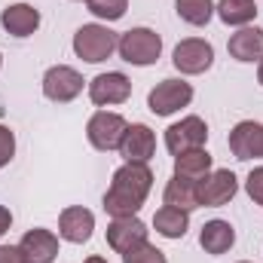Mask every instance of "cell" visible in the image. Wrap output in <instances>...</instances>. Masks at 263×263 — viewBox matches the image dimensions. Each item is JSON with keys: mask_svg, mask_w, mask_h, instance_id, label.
Listing matches in <instances>:
<instances>
[{"mask_svg": "<svg viewBox=\"0 0 263 263\" xmlns=\"http://www.w3.org/2000/svg\"><path fill=\"white\" fill-rule=\"evenodd\" d=\"M239 193V178L230 168H211L199 181V208H220Z\"/></svg>", "mask_w": 263, "mask_h": 263, "instance_id": "obj_9", "label": "cell"}, {"mask_svg": "<svg viewBox=\"0 0 263 263\" xmlns=\"http://www.w3.org/2000/svg\"><path fill=\"white\" fill-rule=\"evenodd\" d=\"M153 187V172L144 162H123L114 178L110 187L104 193V211L110 217H132L141 211V205L150 196Z\"/></svg>", "mask_w": 263, "mask_h": 263, "instance_id": "obj_1", "label": "cell"}, {"mask_svg": "<svg viewBox=\"0 0 263 263\" xmlns=\"http://www.w3.org/2000/svg\"><path fill=\"white\" fill-rule=\"evenodd\" d=\"M0 25H3L6 34L25 40V37L37 34V28H40V12H37L31 3H12V6H6V9L0 12Z\"/></svg>", "mask_w": 263, "mask_h": 263, "instance_id": "obj_15", "label": "cell"}, {"mask_svg": "<svg viewBox=\"0 0 263 263\" xmlns=\"http://www.w3.org/2000/svg\"><path fill=\"white\" fill-rule=\"evenodd\" d=\"M172 62L181 73L187 77H196V73H205L208 67L214 65V46L202 37H187L175 46L172 52Z\"/></svg>", "mask_w": 263, "mask_h": 263, "instance_id": "obj_10", "label": "cell"}, {"mask_svg": "<svg viewBox=\"0 0 263 263\" xmlns=\"http://www.w3.org/2000/svg\"><path fill=\"white\" fill-rule=\"evenodd\" d=\"M175 9H178L181 22H187L193 28H202L214 15V0H175Z\"/></svg>", "mask_w": 263, "mask_h": 263, "instance_id": "obj_23", "label": "cell"}, {"mask_svg": "<svg viewBox=\"0 0 263 263\" xmlns=\"http://www.w3.org/2000/svg\"><path fill=\"white\" fill-rule=\"evenodd\" d=\"M86 6L101 22H120L129 9V0H86Z\"/></svg>", "mask_w": 263, "mask_h": 263, "instance_id": "obj_24", "label": "cell"}, {"mask_svg": "<svg viewBox=\"0 0 263 263\" xmlns=\"http://www.w3.org/2000/svg\"><path fill=\"white\" fill-rule=\"evenodd\" d=\"M12 156H15V135L6 126H0V168H6L12 162Z\"/></svg>", "mask_w": 263, "mask_h": 263, "instance_id": "obj_27", "label": "cell"}, {"mask_svg": "<svg viewBox=\"0 0 263 263\" xmlns=\"http://www.w3.org/2000/svg\"><path fill=\"white\" fill-rule=\"evenodd\" d=\"M123 263H168L165 260V254L156 248V245H141V248H135L129 254H123Z\"/></svg>", "mask_w": 263, "mask_h": 263, "instance_id": "obj_25", "label": "cell"}, {"mask_svg": "<svg viewBox=\"0 0 263 263\" xmlns=\"http://www.w3.org/2000/svg\"><path fill=\"white\" fill-rule=\"evenodd\" d=\"M190 101H193V86L187 80H162L147 95V107L156 117H172V114L190 107Z\"/></svg>", "mask_w": 263, "mask_h": 263, "instance_id": "obj_5", "label": "cell"}, {"mask_svg": "<svg viewBox=\"0 0 263 263\" xmlns=\"http://www.w3.org/2000/svg\"><path fill=\"white\" fill-rule=\"evenodd\" d=\"M239 263H248V260H239Z\"/></svg>", "mask_w": 263, "mask_h": 263, "instance_id": "obj_33", "label": "cell"}, {"mask_svg": "<svg viewBox=\"0 0 263 263\" xmlns=\"http://www.w3.org/2000/svg\"><path fill=\"white\" fill-rule=\"evenodd\" d=\"M245 193L251 196L254 205H260L263 208V165H257V168L245 178Z\"/></svg>", "mask_w": 263, "mask_h": 263, "instance_id": "obj_26", "label": "cell"}, {"mask_svg": "<svg viewBox=\"0 0 263 263\" xmlns=\"http://www.w3.org/2000/svg\"><path fill=\"white\" fill-rule=\"evenodd\" d=\"M208 141V126L202 117H184L181 123H172L165 129V150L172 156H181L187 150H199Z\"/></svg>", "mask_w": 263, "mask_h": 263, "instance_id": "obj_8", "label": "cell"}, {"mask_svg": "<svg viewBox=\"0 0 263 263\" xmlns=\"http://www.w3.org/2000/svg\"><path fill=\"white\" fill-rule=\"evenodd\" d=\"M147 233L150 230H147V223L138 214H132V217H114L107 223V245L117 254H129L135 248L147 245Z\"/></svg>", "mask_w": 263, "mask_h": 263, "instance_id": "obj_11", "label": "cell"}, {"mask_svg": "<svg viewBox=\"0 0 263 263\" xmlns=\"http://www.w3.org/2000/svg\"><path fill=\"white\" fill-rule=\"evenodd\" d=\"M227 49H230V59H236V62H242V65L260 62L263 59V28H251V25L239 28V31L230 37Z\"/></svg>", "mask_w": 263, "mask_h": 263, "instance_id": "obj_16", "label": "cell"}, {"mask_svg": "<svg viewBox=\"0 0 263 263\" xmlns=\"http://www.w3.org/2000/svg\"><path fill=\"white\" fill-rule=\"evenodd\" d=\"M126 129H129V123H126L123 114H117V110H98L86 123V138H89V144L95 150L110 153V150H120V141H123Z\"/></svg>", "mask_w": 263, "mask_h": 263, "instance_id": "obj_4", "label": "cell"}, {"mask_svg": "<svg viewBox=\"0 0 263 263\" xmlns=\"http://www.w3.org/2000/svg\"><path fill=\"white\" fill-rule=\"evenodd\" d=\"M208 172H211V153H208L205 147H199V150H187V153L175 156V175H181V178L202 181Z\"/></svg>", "mask_w": 263, "mask_h": 263, "instance_id": "obj_22", "label": "cell"}, {"mask_svg": "<svg viewBox=\"0 0 263 263\" xmlns=\"http://www.w3.org/2000/svg\"><path fill=\"white\" fill-rule=\"evenodd\" d=\"M257 83L263 86V59H260V67H257Z\"/></svg>", "mask_w": 263, "mask_h": 263, "instance_id": "obj_31", "label": "cell"}, {"mask_svg": "<svg viewBox=\"0 0 263 263\" xmlns=\"http://www.w3.org/2000/svg\"><path fill=\"white\" fill-rule=\"evenodd\" d=\"M153 227H156V233H159L162 239H184L187 230H190V211L162 205V208L153 214Z\"/></svg>", "mask_w": 263, "mask_h": 263, "instance_id": "obj_20", "label": "cell"}, {"mask_svg": "<svg viewBox=\"0 0 263 263\" xmlns=\"http://www.w3.org/2000/svg\"><path fill=\"white\" fill-rule=\"evenodd\" d=\"M89 98L95 107H117L132 98V80L123 70H107L89 80Z\"/></svg>", "mask_w": 263, "mask_h": 263, "instance_id": "obj_6", "label": "cell"}, {"mask_svg": "<svg viewBox=\"0 0 263 263\" xmlns=\"http://www.w3.org/2000/svg\"><path fill=\"white\" fill-rule=\"evenodd\" d=\"M18 248H22L34 263H52L59 257V236H55L52 230L37 227V230H28V233L22 236Z\"/></svg>", "mask_w": 263, "mask_h": 263, "instance_id": "obj_18", "label": "cell"}, {"mask_svg": "<svg viewBox=\"0 0 263 263\" xmlns=\"http://www.w3.org/2000/svg\"><path fill=\"white\" fill-rule=\"evenodd\" d=\"M83 263H107V260H104V257H86Z\"/></svg>", "mask_w": 263, "mask_h": 263, "instance_id": "obj_30", "label": "cell"}, {"mask_svg": "<svg viewBox=\"0 0 263 263\" xmlns=\"http://www.w3.org/2000/svg\"><path fill=\"white\" fill-rule=\"evenodd\" d=\"M214 12H217V18L223 22V25H230V28H245V25H251L254 18H257V3L254 0H217L214 3Z\"/></svg>", "mask_w": 263, "mask_h": 263, "instance_id": "obj_21", "label": "cell"}, {"mask_svg": "<svg viewBox=\"0 0 263 263\" xmlns=\"http://www.w3.org/2000/svg\"><path fill=\"white\" fill-rule=\"evenodd\" d=\"M0 67H3V55H0Z\"/></svg>", "mask_w": 263, "mask_h": 263, "instance_id": "obj_32", "label": "cell"}, {"mask_svg": "<svg viewBox=\"0 0 263 263\" xmlns=\"http://www.w3.org/2000/svg\"><path fill=\"white\" fill-rule=\"evenodd\" d=\"M117 52H120L123 62H129L135 67H150L162 55V37L150 28H132L126 34H120Z\"/></svg>", "mask_w": 263, "mask_h": 263, "instance_id": "obj_3", "label": "cell"}, {"mask_svg": "<svg viewBox=\"0 0 263 263\" xmlns=\"http://www.w3.org/2000/svg\"><path fill=\"white\" fill-rule=\"evenodd\" d=\"M92 230H95V214L83 205H70L59 214V236L70 242V245H83L92 239Z\"/></svg>", "mask_w": 263, "mask_h": 263, "instance_id": "obj_14", "label": "cell"}, {"mask_svg": "<svg viewBox=\"0 0 263 263\" xmlns=\"http://www.w3.org/2000/svg\"><path fill=\"white\" fill-rule=\"evenodd\" d=\"M162 202L172 205V208H181V211H196L199 208V181L172 175V181L165 184Z\"/></svg>", "mask_w": 263, "mask_h": 263, "instance_id": "obj_19", "label": "cell"}, {"mask_svg": "<svg viewBox=\"0 0 263 263\" xmlns=\"http://www.w3.org/2000/svg\"><path fill=\"white\" fill-rule=\"evenodd\" d=\"M153 153H156V135L150 126H144V123H135L126 129L123 135V141H120V156L126 159V162H150L153 159Z\"/></svg>", "mask_w": 263, "mask_h": 263, "instance_id": "obj_13", "label": "cell"}, {"mask_svg": "<svg viewBox=\"0 0 263 263\" xmlns=\"http://www.w3.org/2000/svg\"><path fill=\"white\" fill-rule=\"evenodd\" d=\"M117 46H120L117 31H110L107 25H98V22L83 25V28H77V34H73V52H77V59H83V62H89V65L107 62V59L117 52Z\"/></svg>", "mask_w": 263, "mask_h": 263, "instance_id": "obj_2", "label": "cell"}, {"mask_svg": "<svg viewBox=\"0 0 263 263\" xmlns=\"http://www.w3.org/2000/svg\"><path fill=\"white\" fill-rule=\"evenodd\" d=\"M0 263H34L18 245H0Z\"/></svg>", "mask_w": 263, "mask_h": 263, "instance_id": "obj_28", "label": "cell"}, {"mask_svg": "<svg viewBox=\"0 0 263 263\" xmlns=\"http://www.w3.org/2000/svg\"><path fill=\"white\" fill-rule=\"evenodd\" d=\"M230 153L239 162L248 159H263V126L254 120H242L230 132Z\"/></svg>", "mask_w": 263, "mask_h": 263, "instance_id": "obj_12", "label": "cell"}, {"mask_svg": "<svg viewBox=\"0 0 263 263\" xmlns=\"http://www.w3.org/2000/svg\"><path fill=\"white\" fill-rule=\"evenodd\" d=\"M83 73L70 65H52L43 73V95L55 104H67L83 92Z\"/></svg>", "mask_w": 263, "mask_h": 263, "instance_id": "obj_7", "label": "cell"}, {"mask_svg": "<svg viewBox=\"0 0 263 263\" xmlns=\"http://www.w3.org/2000/svg\"><path fill=\"white\" fill-rule=\"evenodd\" d=\"M9 227H12V211L6 205H0V239L9 233Z\"/></svg>", "mask_w": 263, "mask_h": 263, "instance_id": "obj_29", "label": "cell"}, {"mask_svg": "<svg viewBox=\"0 0 263 263\" xmlns=\"http://www.w3.org/2000/svg\"><path fill=\"white\" fill-rule=\"evenodd\" d=\"M199 245H202V251L211 254V257L227 254V251L236 245V230H233V223H230V220H220V217L208 220V223L202 227V233H199Z\"/></svg>", "mask_w": 263, "mask_h": 263, "instance_id": "obj_17", "label": "cell"}]
</instances>
